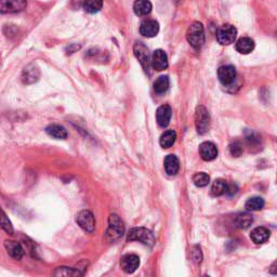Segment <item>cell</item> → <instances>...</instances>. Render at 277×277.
I'll return each instance as SVG.
<instances>
[{
  "label": "cell",
  "instance_id": "6da1fadb",
  "mask_svg": "<svg viewBox=\"0 0 277 277\" xmlns=\"http://www.w3.org/2000/svg\"><path fill=\"white\" fill-rule=\"evenodd\" d=\"M186 39L194 49H201L205 44V29L200 22H194L190 25L186 32Z\"/></svg>",
  "mask_w": 277,
  "mask_h": 277
},
{
  "label": "cell",
  "instance_id": "7a4b0ae2",
  "mask_svg": "<svg viewBox=\"0 0 277 277\" xmlns=\"http://www.w3.org/2000/svg\"><path fill=\"white\" fill-rule=\"evenodd\" d=\"M125 233V226L117 214H111L108 218V228L106 232V239L108 242H116L123 237Z\"/></svg>",
  "mask_w": 277,
  "mask_h": 277
},
{
  "label": "cell",
  "instance_id": "3957f363",
  "mask_svg": "<svg viewBox=\"0 0 277 277\" xmlns=\"http://www.w3.org/2000/svg\"><path fill=\"white\" fill-rule=\"evenodd\" d=\"M128 242H141L144 245L153 246L155 243L154 234L145 227H133L129 231L127 236Z\"/></svg>",
  "mask_w": 277,
  "mask_h": 277
},
{
  "label": "cell",
  "instance_id": "277c9868",
  "mask_svg": "<svg viewBox=\"0 0 277 277\" xmlns=\"http://www.w3.org/2000/svg\"><path fill=\"white\" fill-rule=\"evenodd\" d=\"M237 36V29L231 24H224L217 30V40L219 44L228 46L233 44Z\"/></svg>",
  "mask_w": 277,
  "mask_h": 277
},
{
  "label": "cell",
  "instance_id": "5b68a950",
  "mask_svg": "<svg viewBox=\"0 0 277 277\" xmlns=\"http://www.w3.org/2000/svg\"><path fill=\"white\" fill-rule=\"evenodd\" d=\"M195 126L197 132L205 134L210 127V116L205 106H197L195 112Z\"/></svg>",
  "mask_w": 277,
  "mask_h": 277
},
{
  "label": "cell",
  "instance_id": "8992f818",
  "mask_svg": "<svg viewBox=\"0 0 277 277\" xmlns=\"http://www.w3.org/2000/svg\"><path fill=\"white\" fill-rule=\"evenodd\" d=\"M27 6L26 0H0V14L18 13Z\"/></svg>",
  "mask_w": 277,
  "mask_h": 277
},
{
  "label": "cell",
  "instance_id": "52a82bcc",
  "mask_svg": "<svg viewBox=\"0 0 277 277\" xmlns=\"http://www.w3.org/2000/svg\"><path fill=\"white\" fill-rule=\"evenodd\" d=\"M76 222L83 231L92 233L96 229V219L93 213L89 210H81L76 217Z\"/></svg>",
  "mask_w": 277,
  "mask_h": 277
},
{
  "label": "cell",
  "instance_id": "ba28073f",
  "mask_svg": "<svg viewBox=\"0 0 277 277\" xmlns=\"http://www.w3.org/2000/svg\"><path fill=\"white\" fill-rule=\"evenodd\" d=\"M133 52L135 57L139 60L144 71L146 73H149L151 67V54L149 52V49L146 48V46L143 43L137 41L133 47Z\"/></svg>",
  "mask_w": 277,
  "mask_h": 277
},
{
  "label": "cell",
  "instance_id": "9c48e42d",
  "mask_svg": "<svg viewBox=\"0 0 277 277\" xmlns=\"http://www.w3.org/2000/svg\"><path fill=\"white\" fill-rule=\"evenodd\" d=\"M40 78V71L35 64H28L24 67L21 75V79L24 85H32V83L37 82Z\"/></svg>",
  "mask_w": 277,
  "mask_h": 277
},
{
  "label": "cell",
  "instance_id": "30bf717a",
  "mask_svg": "<svg viewBox=\"0 0 277 277\" xmlns=\"http://www.w3.org/2000/svg\"><path fill=\"white\" fill-rule=\"evenodd\" d=\"M151 65L153 66L154 70L158 72L165 71L168 67V56H167L166 52L161 49L155 50L151 54Z\"/></svg>",
  "mask_w": 277,
  "mask_h": 277
},
{
  "label": "cell",
  "instance_id": "8fae6325",
  "mask_svg": "<svg viewBox=\"0 0 277 277\" xmlns=\"http://www.w3.org/2000/svg\"><path fill=\"white\" fill-rule=\"evenodd\" d=\"M218 77L223 86H229L236 78V70L232 65H223L218 70Z\"/></svg>",
  "mask_w": 277,
  "mask_h": 277
},
{
  "label": "cell",
  "instance_id": "7c38bea8",
  "mask_svg": "<svg viewBox=\"0 0 277 277\" xmlns=\"http://www.w3.org/2000/svg\"><path fill=\"white\" fill-rule=\"evenodd\" d=\"M159 32V24L155 20H145L140 25V34L144 37H155Z\"/></svg>",
  "mask_w": 277,
  "mask_h": 277
},
{
  "label": "cell",
  "instance_id": "4fadbf2b",
  "mask_svg": "<svg viewBox=\"0 0 277 277\" xmlns=\"http://www.w3.org/2000/svg\"><path fill=\"white\" fill-rule=\"evenodd\" d=\"M140 258L137 254H126L120 260V266L128 274H131L139 269Z\"/></svg>",
  "mask_w": 277,
  "mask_h": 277
},
{
  "label": "cell",
  "instance_id": "5bb4252c",
  "mask_svg": "<svg viewBox=\"0 0 277 277\" xmlns=\"http://www.w3.org/2000/svg\"><path fill=\"white\" fill-rule=\"evenodd\" d=\"M200 154L205 161H211L218 157V149L212 142H203L200 146Z\"/></svg>",
  "mask_w": 277,
  "mask_h": 277
},
{
  "label": "cell",
  "instance_id": "9a60e30c",
  "mask_svg": "<svg viewBox=\"0 0 277 277\" xmlns=\"http://www.w3.org/2000/svg\"><path fill=\"white\" fill-rule=\"evenodd\" d=\"M172 116V108L168 104H164L156 111V120L160 127H167L170 123Z\"/></svg>",
  "mask_w": 277,
  "mask_h": 277
},
{
  "label": "cell",
  "instance_id": "2e32d148",
  "mask_svg": "<svg viewBox=\"0 0 277 277\" xmlns=\"http://www.w3.org/2000/svg\"><path fill=\"white\" fill-rule=\"evenodd\" d=\"M4 247H6L9 255L14 260H21L24 255V249L22 245L14 240H6L4 242Z\"/></svg>",
  "mask_w": 277,
  "mask_h": 277
},
{
  "label": "cell",
  "instance_id": "e0dca14e",
  "mask_svg": "<svg viewBox=\"0 0 277 277\" xmlns=\"http://www.w3.org/2000/svg\"><path fill=\"white\" fill-rule=\"evenodd\" d=\"M164 167L169 176H176L180 170V161L176 155L170 154L167 156L164 161Z\"/></svg>",
  "mask_w": 277,
  "mask_h": 277
},
{
  "label": "cell",
  "instance_id": "ac0fdd59",
  "mask_svg": "<svg viewBox=\"0 0 277 277\" xmlns=\"http://www.w3.org/2000/svg\"><path fill=\"white\" fill-rule=\"evenodd\" d=\"M270 234L271 233L268 228L263 227H259L252 229V234H250V238H252V242L257 245L264 244L266 240L270 238Z\"/></svg>",
  "mask_w": 277,
  "mask_h": 277
},
{
  "label": "cell",
  "instance_id": "d6986e66",
  "mask_svg": "<svg viewBox=\"0 0 277 277\" xmlns=\"http://www.w3.org/2000/svg\"><path fill=\"white\" fill-rule=\"evenodd\" d=\"M153 6L150 0H135L133 3V10L134 13L139 15V17H144V15H148L151 13Z\"/></svg>",
  "mask_w": 277,
  "mask_h": 277
},
{
  "label": "cell",
  "instance_id": "ffe728a7",
  "mask_svg": "<svg viewBox=\"0 0 277 277\" xmlns=\"http://www.w3.org/2000/svg\"><path fill=\"white\" fill-rule=\"evenodd\" d=\"M235 48L242 54H249L254 49V41L249 37H243L237 40Z\"/></svg>",
  "mask_w": 277,
  "mask_h": 277
},
{
  "label": "cell",
  "instance_id": "44dd1931",
  "mask_svg": "<svg viewBox=\"0 0 277 277\" xmlns=\"http://www.w3.org/2000/svg\"><path fill=\"white\" fill-rule=\"evenodd\" d=\"M46 132L48 133L50 137L55 138L57 140H64L67 138V135H69L67 130L64 127L60 126V125H50V126L46 128Z\"/></svg>",
  "mask_w": 277,
  "mask_h": 277
},
{
  "label": "cell",
  "instance_id": "7402d4cb",
  "mask_svg": "<svg viewBox=\"0 0 277 277\" xmlns=\"http://www.w3.org/2000/svg\"><path fill=\"white\" fill-rule=\"evenodd\" d=\"M176 140V131H174V130H167V131L161 134V137L159 139V143L161 148L169 149L175 144Z\"/></svg>",
  "mask_w": 277,
  "mask_h": 277
},
{
  "label": "cell",
  "instance_id": "603a6c76",
  "mask_svg": "<svg viewBox=\"0 0 277 277\" xmlns=\"http://www.w3.org/2000/svg\"><path fill=\"white\" fill-rule=\"evenodd\" d=\"M253 222L252 217L249 213H239L235 218V226L238 228L246 229L252 226Z\"/></svg>",
  "mask_w": 277,
  "mask_h": 277
},
{
  "label": "cell",
  "instance_id": "cb8c5ba5",
  "mask_svg": "<svg viewBox=\"0 0 277 277\" xmlns=\"http://www.w3.org/2000/svg\"><path fill=\"white\" fill-rule=\"evenodd\" d=\"M169 86H170V80L168 76H160L154 82V91L156 93H158V95H163V93L168 90Z\"/></svg>",
  "mask_w": 277,
  "mask_h": 277
},
{
  "label": "cell",
  "instance_id": "d4e9b609",
  "mask_svg": "<svg viewBox=\"0 0 277 277\" xmlns=\"http://www.w3.org/2000/svg\"><path fill=\"white\" fill-rule=\"evenodd\" d=\"M83 9L88 13H97L103 6V0H83Z\"/></svg>",
  "mask_w": 277,
  "mask_h": 277
},
{
  "label": "cell",
  "instance_id": "484cf974",
  "mask_svg": "<svg viewBox=\"0 0 277 277\" xmlns=\"http://www.w3.org/2000/svg\"><path fill=\"white\" fill-rule=\"evenodd\" d=\"M227 190V183L222 179H218L212 183L211 193L213 196H222L226 194Z\"/></svg>",
  "mask_w": 277,
  "mask_h": 277
},
{
  "label": "cell",
  "instance_id": "4316f807",
  "mask_svg": "<svg viewBox=\"0 0 277 277\" xmlns=\"http://www.w3.org/2000/svg\"><path fill=\"white\" fill-rule=\"evenodd\" d=\"M264 200L261 197H252V198H249L246 202V209H247L248 211H258L261 210L264 207Z\"/></svg>",
  "mask_w": 277,
  "mask_h": 277
},
{
  "label": "cell",
  "instance_id": "83f0119b",
  "mask_svg": "<svg viewBox=\"0 0 277 277\" xmlns=\"http://www.w3.org/2000/svg\"><path fill=\"white\" fill-rule=\"evenodd\" d=\"M53 275L54 276H73V277H76V276H81L82 273L79 270L66 268V266H60V268L55 269Z\"/></svg>",
  "mask_w": 277,
  "mask_h": 277
},
{
  "label": "cell",
  "instance_id": "f1b7e54d",
  "mask_svg": "<svg viewBox=\"0 0 277 277\" xmlns=\"http://www.w3.org/2000/svg\"><path fill=\"white\" fill-rule=\"evenodd\" d=\"M193 182L197 187H205L210 182V176H209L206 172H197L193 176Z\"/></svg>",
  "mask_w": 277,
  "mask_h": 277
},
{
  "label": "cell",
  "instance_id": "f546056e",
  "mask_svg": "<svg viewBox=\"0 0 277 277\" xmlns=\"http://www.w3.org/2000/svg\"><path fill=\"white\" fill-rule=\"evenodd\" d=\"M0 227H1L4 231H6L8 234H12L13 233V227L11 222L7 217V214L4 213L1 209H0Z\"/></svg>",
  "mask_w": 277,
  "mask_h": 277
},
{
  "label": "cell",
  "instance_id": "4dcf8cb0",
  "mask_svg": "<svg viewBox=\"0 0 277 277\" xmlns=\"http://www.w3.org/2000/svg\"><path fill=\"white\" fill-rule=\"evenodd\" d=\"M229 153L235 156V157H238V156H240L243 153V146L238 142L232 143L229 145Z\"/></svg>",
  "mask_w": 277,
  "mask_h": 277
}]
</instances>
